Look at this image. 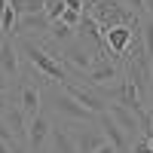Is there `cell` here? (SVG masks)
<instances>
[{
	"instance_id": "cell-18",
	"label": "cell",
	"mask_w": 153,
	"mask_h": 153,
	"mask_svg": "<svg viewBox=\"0 0 153 153\" xmlns=\"http://www.w3.org/2000/svg\"><path fill=\"white\" fill-rule=\"evenodd\" d=\"M144 16H150V19H153V0H147V3H144Z\"/></svg>"
},
{
	"instance_id": "cell-21",
	"label": "cell",
	"mask_w": 153,
	"mask_h": 153,
	"mask_svg": "<svg viewBox=\"0 0 153 153\" xmlns=\"http://www.w3.org/2000/svg\"><path fill=\"white\" fill-rule=\"evenodd\" d=\"M9 6V0H0V16H3V9Z\"/></svg>"
},
{
	"instance_id": "cell-20",
	"label": "cell",
	"mask_w": 153,
	"mask_h": 153,
	"mask_svg": "<svg viewBox=\"0 0 153 153\" xmlns=\"http://www.w3.org/2000/svg\"><path fill=\"white\" fill-rule=\"evenodd\" d=\"M147 113L153 117V92H150V98H147Z\"/></svg>"
},
{
	"instance_id": "cell-5",
	"label": "cell",
	"mask_w": 153,
	"mask_h": 153,
	"mask_svg": "<svg viewBox=\"0 0 153 153\" xmlns=\"http://www.w3.org/2000/svg\"><path fill=\"white\" fill-rule=\"evenodd\" d=\"M0 74H3L12 86H19V80H22V52H19V43H16L12 34L3 40V46H0Z\"/></svg>"
},
{
	"instance_id": "cell-19",
	"label": "cell",
	"mask_w": 153,
	"mask_h": 153,
	"mask_svg": "<svg viewBox=\"0 0 153 153\" xmlns=\"http://www.w3.org/2000/svg\"><path fill=\"white\" fill-rule=\"evenodd\" d=\"M0 153H16V150H12V147H9L6 141H0Z\"/></svg>"
},
{
	"instance_id": "cell-4",
	"label": "cell",
	"mask_w": 153,
	"mask_h": 153,
	"mask_svg": "<svg viewBox=\"0 0 153 153\" xmlns=\"http://www.w3.org/2000/svg\"><path fill=\"white\" fill-rule=\"evenodd\" d=\"M52 113H49L46 107L37 113V117H31V126H28V153H43L46 150V141L49 135H52Z\"/></svg>"
},
{
	"instance_id": "cell-1",
	"label": "cell",
	"mask_w": 153,
	"mask_h": 153,
	"mask_svg": "<svg viewBox=\"0 0 153 153\" xmlns=\"http://www.w3.org/2000/svg\"><path fill=\"white\" fill-rule=\"evenodd\" d=\"M61 61L68 65V74L83 76L86 71L95 68V49H89L80 37H76V40H71L68 46H61Z\"/></svg>"
},
{
	"instance_id": "cell-22",
	"label": "cell",
	"mask_w": 153,
	"mask_h": 153,
	"mask_svg": "<svg viewBox=\"0 0 153 153\" xmlns=\"http://www.w3.org/2000/svg\"><path fill=\"white\" fill-rule=\"evenodd\" d=\"M6 37H9V34H3V31H0V46H3V40H6Z\"/></svg>"
},
{
	"instance_id": "cell-14",
	"label": "cell",
	"mask_w": 153,
	"mask_h": 153,
	"mask_svg": "<svg viewBox=\"0 0 153 153\" xmlns=\"http://www.w3.org/2000/svg\"><path fill=\"white\" fill-rule=\"evenodd\" d=\"M65 9H68V0H46V16H49V22H58L61 16H65Z\"/></svg>"
},
{
	"instance_id": "cell-11",
	"label": "cell",
	"mask_w": 153,
	"mask_h": 153,
	"mask_svg": "<svg viewBox=\"0 0 153 153\" xmlns=\"http://www.w3.org/2000/svg\"><path fill=\"white\" fill-rule=\"evenodd\" d=\"M49 37H52L58 46H68L71 40H76V28H71L68 22H61V19H58V22L49 25Z\"/></svg>"
},
{
	"instance_id": "cell-23",
	"label": "cell",
	"mask_w": 153,
	"mask_h": 153,
	"mask_svg": "<svg viewBox=\"0 0 153 153\" xmlns=\"http://www.w3.org/2000/svg\"><path fill=\"white\" fill-rule=\"evenodd\" d=\"M150 147H153V138H150Z\"/></svg>"
},
{
	"instance_id": "cell-3",
	"label": "cell",
	"mask_w": 153,
	"mask_h": 153,
	"mask_svg": "<svg viewBox=\"0 0 153 153\" xmlns=\"http://www.w3.org/2000/svg\"><path fill=\"white\" fill-rule=\"evenodd\" d=\"M16 98H19V107L28 113V120L37 117V113L43 110V89L34 83V76H31L28 71L22 74V80H19V86H16Z\"/></svg>"
},
{
	"instance_id": "cell-15",
	"label": "cell",
	"mask_w": 153,
	"mask_h": 153,
	"mask_svg": "<svg viewBox=\"0 0 153 153\" xmlns=\"http://www.w3.org/2000/svg\"><path fill=\"white\" fill-rule=\"evenodd\" d=\"M83 12H86V9H71V6H68L65 16H61V22H68L71 28H76V25H80V19H83Z\"/></svg>"
},
{
	"instance_id": "cell-16",
	"label": "cell",
	"mask_w": 153,
	"mask_h": 153,
	"mask_svg": "<svg viewBox=\"0 0 153 153\" xmlns=\"http://www.w3.org/2000/svg\"><path fill=\"white\" fill-rule=\"evenodd\" d=\"M12 98H16V92H12V89H0V117H3L6 107L12 104Z\"/></svg>"
},
{
	"instance_id": "cell-12",
	"label": "cell",
	"mask_w": 153,
	"mask_h": 153,
	"mask_svg": "<svg viewBox=\"0 0 153 153\" xmlns=\"http://www.w3.org/2000/svg\"><path fill=\"white\" fill-rule=\"evenodd\" d=\"M12 12L22 19V16H37V12H46V0H9Z\"/></svg>"
},
{
	"instance_id": "cell-2",
	"label": "cell",
	"mask_w": 153,
	"mask_h": 153,
	"mask_svg": "<svg viewBox=\"0 0 153 153\" xmlns=\"http://www.w3.org/2000/svg\"><path fill=\"white\" fill-rule=\"evenodd\" d=\"M65 129H68L71 141L76 144V150H80V153H95L98 147H104V144H107V138H104V132H101V126H86V123H68Z\"/></svg>"
},
{
	"instance_id": "cell-10",
	"label": "cell",
	"mask_w": 153,
	"mask_h": 153,
	"mask_svg": "<svg viewBox=\"0 0 153 153\" xmlns=\"http://www.w3.org/2000/svg\"><path fill=\"white\" fill-rule=\"evenodd\" d=\"M49 147H52V153H80L76 150V144L71 141V135L65 126H52V135H49Z\"/></svg>"
},
{
	"instance_id": "cell-8",
	"label": "cell",
	"mask_w": 153,
	"mask_h": 153,
	"mask_svg": "<svg viewBox=\"0 0 153 153\" xmlns=\"http://www.w3.org/2000/svg\"><path fill=\"white\" fill-rule=\"evenodd\" d=\"M107 113L117 120V126L132 138V141H138V138H141V123H138V117H135V113L126 107V104H120V101H110V104H107Z\"/></svg>"
},
{
	"instance_id": "cell-17",
	"label": "cell",
	"mask_w": 153,
	"mask_h": 153,
	"mask_svg": "<svg viewBox=\"0 0 153 153\" xmlns=\"http://www.w3.org/2000/svg\"><path fill=\"white\" fill-rule=\"evenodd\" d=\"M95 153H117V147H113V144H110V141H107V144H104V147H98V150H95Z\"/></svg>"
},
{
	"instance_id": "cell-7",
	"label": "cell",
	"mask_w": 153,
	"mask_h": 153,
	"mask_svg": "<svg viewBox=\"0 0 153 153\" xmlns=\"http://www.w3.org/2000/svg\"><path fill=\"white\" fill-rule=\"evenodd\" d=\"M98 126H101V132H104V138L117 147V153H132V144H135V141L117 126V120H113L110 113H101V117H98Z\"/></svg>"
},
{
	"instance_id": "cell-9",
	"label": "cell",
	"mask_w": 153,
	"mask_h": 153,
	"mask_svg": "<svg viewBox=\"0 0 153 153\" xmlns=\"http://www.w3.org/2000/svg\"><path fill=\"white\" fill-rule=\"evenodd\" d=\"M3 120L9 123V129L16 132V138L28 147V126H31V120H28V113L19 107V98H12V104H9L6 113H3Z\"/></svg>"
},
{
	"instance_id": "cell-24",
	"label": "cell",
	"mask_w": 153,
	"mask_h": 153,
	"mask_svg": "<svg viewBox=\"0 0 153 153\" xmlns=\"http://www.w3.org/2000/svg\"><path fill=\"white\" fill-rule=\"evenodd\" d=\"M150 86H153V80H150ZM150 92H153V89H150Z\"/></svg>"
},
{
	"instance_id": "cell-13",
	"label": "cell",
	"mask_w": 153,
	"mask_h": 153,
	"mask_svg": "<svg viewBox=\"0 0 153 153\" xmlns=\"http://www.w3.org/2000/svg\"><path fill=\"white\" fill-rule=\"evenodd\" d=\"M16 25H19V16L12 12V6H6V9H3V16H0V31L16 37Z\"/></svg>"
},
{
	"instance_id": "cell-6",
	"label": "cell",
	"mask_w": 153,
	"mask_h": 153,
	"mask_svg": "<svg viewBox=\"0 0 153 153\" xmlns=\"http://www.w3.org/2000/svg\"><path fill=\"white\" fill-rule=\"evenodd\" d=\"M61 86H65L68 92H71V95H74V98H76V101H80V104L86 107V110H92L95 117L107 113V104H110V101H104V98L95 92V89H89V86H83V83H74V80H65Z\"/></svg>"
}]
</instances>
